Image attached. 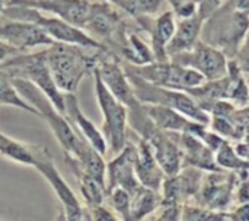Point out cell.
I'll return each mask as SVG.
<instances>
[{
	"label": "cell",
	"mask_w": 249,
	"mask_h": 221,
	"mask_svg": "<svg viewBox=\"0 0 249 221\" xmlns=\"http://www.w3.org/2000/svg\"><path fill=\"white\" fill-rule=\"evenodd\" d=\"M108 52L54 42L45 47V60L57 87L63 93H76L80 82L93 73Z\"/></svg>",
	"instance_id": "6da1fadb"
},
{
	"label": "cell",
	"mask_w": 249,
	"mask_h": 221,
	"mask_svg": "<svg viewBox=\"0 0 249 221\" xmlns=\"http://www.w3.org/2000/svg\"><path fill=\"white\" fill-rule=\"evenodd\" d=\"M12 82L19 95L29 105H32L39 112V118L47 122L53 136L60 143L64 156L76 159L82 152V147L85 146L86 140L80 134H77V131L73 128L66 115H63L54 106V103L29 80H25L22 77H12Z\"/></svg>",
	"instance_id": "7a4b0ae2"
},
{
	"label": "cell",
	"mask_w": 249,
	"mask_h": 221,
	"mask_svg": "<svg viewBox=\"0 0 249 221\" xmlns=\"http://www.w3.org/2000/svg\"><path fill=\"white\" fill-rule=\"evenodd\" d=\"M0 16H4L7 19L35 23L39 28H42L54 42L69 44V45H79V47H83V48H89V50L108 51V48L104 44H101L93 36H90L85 29H82L79 26H74V25L60 19V17L47 16L42 12H39L36 9H32V7L10 4L3 10V13Z\"/></svg>",
	"instance_id": "3957f363"
},
{
	"label": "cell",
	"mask_w": 249,
	"mask_h": 221,
	"mask_svg": "<svg viewBox=\"0 0 249 221\" xmlns=\"http://www.w3.org/2000/svg\"><path fill=\"white\" fill-rule=\"evenodd\" d=\"M10 77H22L35 85L64 115V93L57 87L45 60V48L35 52H18L0 63Z\"/></svg>",
	"instance_id": "277c9868"
},
{
	"label": "cell",
	"mask_w": 249,
	"mask_h": 221,
	"mask_svg": "<svg viewBox=\"0 0 249 221\" xmlns=\"http://www.w3.org/2000/svg\"><path fill=\"white\" fill-rule=\"evenodd\" d=\"M249 31V15L226 6L225 10H216L203 25L204 42L219 48L225 54L231 51L236 55L247 32Z\"/></svg>",
	"instance_id": "5b68a950"
},
{
	"label": "cell",
	"mask_w": 249,
	"mask_h": 221,
	"mask_svg": "<svg viewBox=\"0 0 249 221\" xmlns=\"http://www.w3.org/2000/svg\"><path fill=\"white\" fill-rule=\"evenodd\" d=\"M92 76H93V86H95L98 106L104 117L101 131L111 152L120 153L127 144L128 109L108 90V87L101 79L98 67L93 70Z\"/></svg>",
	"instance_id": "8992f818"
},
{
	"label": "cell",
	"mask_w": 249,
	"mask_h": 221,
	"mask_svg": "<svg viewBox=\"0 0 249 221\" xmlns=\"http://www.w3.org/2000/svg\"><path fill=\"white\" fill-rule=\"evenodd\" d=\"M125 70L134 73L136 76L142 77L143 80L160 86V87H166V89H175V90H190L194 87L201 86L203 83H206V77L198 73L197 70L187 67V66H181L178 63L174 61H153L150 64H144V66H130L127 64L124 67Z\"/></svg>",
	"instance_id": "52a82bcc"
},
{
	"label": "cell",
	"mask_w": 249,
	"mask_h": 221,
	"mask_svg": "<svg viewBox=\"0 0 249 221\" xmlns=\"http://www.w3.org/2000/svg\"><path fill=\"white\" fill-rule=\"evenodd\" d=\"M83 29H86L88 34L96 41L104 44L109 52L111 48L120 51L128 34L125 22L123 20L118 10L105 0L95 3L90 1L89 15Z\"/></svg>",
	"instance_id": "ba28073f"
},
{
	"label": "cell",
	"mask_w": 249,
	"mask_h": 221,
	"mask_svg": "<svg viewBox=\"0 0 249 221\" xmlns=\"http://www.w3.org/2000/svg\"><path fill=\"white\" fill-rule=\"evenodd\" d=\"M34 169H36L50 184L53 192L55 194V197L61 204V208L66 213L67 221H85L86 208L82 207V203L79 201L73 189L69 187L66 179L55 168L54 159L47 147H42Z\"/></svg>",
	"instance_id": "9c48e42d"
},
{
	"label": "cell",
	"mask_w": 249,
	"mask_h": 221,
	"mask_svg": "<svg viewBox=\"0 0 249 221\" xmlns=\"http://www.w3.org/2000/svg\"><path fill=\"white\" fill-rule=\"evenodd\" d=\"M169 60L197 70L206 77V80H217L228 74V55L201 39L191 51L174 55Z\"/></svg>",
	"instance_id": "30bf717a"
},
{
	"label": "cell",
	"mask_w": 249,
	"mask_h": 221,
	"mask_svg": "<svg viewBox=\"0 0 249 221\" xmlns=\"http://www.w3.org/2000/svg\"><path fill=\"white\" fill-rule=\"evenodd\" d=\"M98 71L108 90L128 109V112L137 111L143 106V103L136 98L127 73L124 67L118 63L115 55H112L111 52L105 54L98 64Z\"/></svg>",
	"instance_id": "8fae6325"
},
{
	"label": "cell",
	"mask_w": 249,
	"mask_h": 221,
	"mask_svg": "<svg viewBox=\"0 0 249 221\" xmlns=\"http://www.w3.org/2000/svg\"><path fill=\"white\" fill-rule=\"evenodd\" d=\"M0 39L22 52L36 47L45 48L54 44L48 34L38 25L23 20L7 19L4 16H1L0 19Z\"/></svg>",
	"instance_id": "7c38bea8"
},
{
	"label": "cell",
	"mask_w": 249,
	"mask_h": 221,
	"mask_svg": "<svg viewBox=\"0 0 249 221\" xmlns=\"http://www.w3.org/2000/svg\"><path fill=\"white\" fill-rule=\"evenodd\" d=\"M136 154L137 147L131 143H127L125 147L120 153H117V156L109 163H107V191L114 188H123L130 195H133L142 187L134 170Z\"/></svg>",
	"instance_id": "4fadbf2b"
},
{
	"label": "cell",
	"mask_w": 249,
	"mask_h": 221,
	"mask_svg": "<svg viewBox=\"0 0 249 221\" xmlns=\"http://www.w3.org/2000/svg\"><path fill=\"white\" fill-rule=\"evenodd\" d=\"M25 6L39 12H48L74 26L85 28L90 1L89 0H9L7 6Z\"/></svg>",
	"instance_id": "5bb4252c"
},
{
	"label": "cell",
	"mask_w": 249,
	"mask_h": 221,
	"mask_svg": "<svg viewBox=\"0 0 249 221\" xmlns=\"http://www.w3.org/2000/svg\"><path fill=\"white\" fill-rule=\"evenodd\" d=\"M64 115L73 125V128L80 134L95 150L105 156L108 150L107 140L102 131L89 119L79 105V99L74 93H64Z\"/></svg>",
	"instance_id": "9a60e30c"
},
{
	"label": "cell",
	"mask_w": 249,
	"mask_h": 221,
	"mask_svg": "<svg viewBox=\"0 0 249 221\" xmlns=\"http://www.w3.org/2000/svg\"><path fill=\"white\" fill-rule=\"evenodd\" d=\"M143 138L147 140L152 146L153 154L160 169L169 176L177 175L181 168L182 152L181 147L171 138V136H168L166 131H162L153 125V128Z\"/></svg>",
	"instance_id": "2e32d148"
},
{
	"label": "cell",
	"mask_w": 249,
	"mask_h": 221,
	"mask_svg": "<svg viewBox=\"0 0 249 221\" xmlns=\"http://www.w3.org/2000/svg\"><path fill=\"white\" fill-rule=\"evenodd\" d=\"M144 111L147 114V117L150 118V121L155 124V127H158L162 131H169V133H193V134H198L204 125L194 122L191 119H188L187 117H184L182 114H179L178 111L169 108V106H163V105H144Z\"/></svg>",
	"instance_id": "e0dca14e"
},
{
	"label": "cell",
	"mask_w": 249,
	"mask_h": 221,
	"mask_svg": "<svg viewBox=\"0 0 249 221\" xmlns=\"http://www.w3.org/2000/svg\"><path fill=\"white\" fill-rule=\"evenodd\" d=\"M204 22H206V17L201 16L200 13L191 17L179 19V22H177L175 34L166 47L168 57L171 58L174 55L191 51L196 47V44L200 41Z\"/></svg>",
	"instance_id": "ac0fdd59"
},
{
	"label": "cell",
	"mask_w": 249,
	"mask_h": 221,
	"mask_svg": "<svg viewBox=\"0 0 249 221\" xmlns=\"http://www.w3.org/2000/svg\"><path fill=\"white\" fill-rule=\"evenodd\" d=\"M146 29L150 34V48L155 61H168L169 57L166 54V47L171 42L177 29V16L174 10L162 12Z\"/></svg>",
	"instance_id": "d6986e66"
},
{
	"label": "cell",
	"mask_w": 249,
	"mask_h": 221,
	"mask_svg": "<svg viewBox=\"0 0 249 221\" xmlns=\"http://www.w3.org/2000/svg\"><path fill=\"white\" fill-rule=\"evenodd\" d=\"M134 170H136V176L142 187L150 188L153 191H156L160 187L163 170L160 169V166L153 154L152 146L144 138H142L137 146Z\"/></svg>",
	"instance_id": "ffe728a7"
},
{
	"label": "cell",
	"mask_w": 249,
	"mask_h": 221,
	"mask_svg": "<svg viewBox=\"0 0 249 221\" xmlns=\"http://www.w3.org/2000/svg\"><path fill=\"white\" fill-rule=\"evenodd\" d=\"M64 160L77 179L80 194H82L83 203L86 204V208H95V207L104 205L105 198H107V187L101 184L98 179L88 175L86 172H83L79 163L73 157L64 156Z\"/></svg>",
	"instance_id": "44dd1931"
},
{
	"label": "cell",
	"mask_w": 249,
	"mask_h": 221,
	"mask_svg": "<svg viewBox=\"0 0 249 221\" xmlns=\"http://www.w3.org/2000/svg\"><path fill=\"white\" fill-rule=\"evenodd\" d=\"M41 150L39 144H26L0 133V154L15 163L34 168Z\"/></svg>",
	"instance_id": "7402d4cb"
},
{
	"label": "cell",
	"mask_w": 249,
	"mask_h": 221,
	"mask_svg": "<svg viewBox=\"0 0 249 221\" xmlns=\"http://www.w3.org/2000/svg\"><path fill=\"white\" fill-rule=\"evenodd\" d=\"M181 146L182 153H185L187 159L191 165H197L206 169H214V159L212 149L201 141V138L193 133H181Z\"/></svg>",
	"instance_id": "603a6c76"
},
{
	"label": "cell",
	"mask_w": 249,
	"mask_h": 221,
	"mask_svg": "<svg viewBox=\"0 0 249 221\" xmlns=\"http://www.w3.org/2000/svg\"><path fill=\"white\" fill-rule=\"evenodd\" d=\"M118 52L125 61H128L130 66H144L155 61L152 48L137 34H127Z\"/></svg>",
	"instance_id": "cb8c5ba5"
},
{
	"label": "cell",
	"mask_w": 249,
	"mask_h": 221,
	"mask_svg": "<svg viewBox=\"0 0 249 221\" xmlns=\"http://www.w3.org/2000/svg\"><path fill=\"white\" fill-rule=\"evenodd\" d=\"M228 101L232 103H239L241 106L249 105V87L244 79V71L239 68L235 58L229 60L228 64Z\"/></svg>",
	"instance_id": "d4e9b609"
},
{
	"label": "cell",
	"mask_w": 249,
	"mask_h": 221,
	"mask_svg": "<svg viewBox=\"0 0 249 221\" xmlns=\"http://www.w3.org/2000/svg\"><path fill=\"white\" fill-rule=\"evenodd\" d=\"M158 204H159V200L155 191L146 187H140L131 195L130 221H142L158 207Z\"/></svg>",
	"instance_id": "484cf974"
},
{
	"label": "cell",
	"mask_w": 249,
	"mask_h": 221,
	"mask_svg": "<svg viewBox=\"0 0 249 221\" xmlns=\"http://www.w3.org/2000/svg\"><path fill=\"white\" fill-rule=\"evenodd\" d=\"M0 103L22 109L28 114L39 117V112L19 95V92L16 90V87L12 82V77L3 68H0Z\"/></svg>",
	"instance_id": "4316f807"
},
{
	"label": "cell",
	"mask_w": 249,
	"mask_h": 221,
	"mask_svg": "<svg viewBox=\"0 0 249 221\" xmlns=\"http://www.w3.org/2000/svg\"><path fill=\"white\" fill-rule=\"evenodd\" d=\"M111 210L117 213V216L121 219V221H130V201L131 195L124 191L123 188H114L107 191V198Z\"/></svg>",
	"instance_id": "83f0119b"
},
{
	"label": "cell",
	"mask_w": 249,
	"mask_h": 221,
	"mask_svg": "<svg viewBox=\"0 0 249 221\" xmlns=\"http://www.w3.org/2000/svg\"><path fill=\"white\" fill-rule=\"evenodd\" d=\"M216 152H217V162L223 166H228V168H244V166H247L245 162L239 159L236 152L228 143H223Z\"/></svg>",
	"instance_id": "f1b7e54d"
},
{
	"label": "cell",
	"mask_w": 249,
	"mask_h": 221,
	"mask_svg": "<svg viewBox=\"0 0 249 221\" xmlns=\"http://www.w3.org/2000/svg\"><path fill=\"white\" fill-rule=\"evenodd\" d=\"M85 221H121L114 213L112 210L101 205L95 208H86L85 213Z\"/></svg>",
	"instance_id": "f546056e"
},
{
	"label": "cell",
	"mask_w": 249,
	"mask_h": 221,
	"mask_svg": "<svg viewBox=\"0 0 249 221\" xmlns=\"http://www.w3.org/2000/svg\"><path fill=\"white\" fill-rule=\"evenodd\" d=\"M236 63L239 66V68L244 73H249V31L247 32L238 52H236Z\"/></svg>",
	"instance_id": "4dcf8cb0"
},
{
	"label": "cell",
	"mask_w": 249,
	"mask_h": 221,
	"mask_svg": "<svg viewBox=\"0 0 249 221\" xmlns=\"http://www.w3.org/2000/svg\"><path fill=\"white\" fill-rule=\"evenodd\" d=\"M217 220V216H212L209 213L201 211H188L184 217V221H214Z\"/></svg>",
	"instance_id": "1f68e13d"
},
{
	"label": "cell",
	"mask_w": 249,
	"mask_h": 221,
	"mask_svg": "<svg viewBox=\"0 0 249 221\" xmlns=\"http://www.w3.org/2000/svg\"><path fill=\"white\" fill-rule=\"evenodd\" d=\"M18 52H22V51L16 50L15 47L9 45V44H6L4 41H1V39H0V63H1V61H4L6 58H9V57L15 55V54H18Z\"/></svg>",
	"instance_id": "d6a6232c"
},
{
	"label": "cell",
	"mask_w": 249,
	"mask_h": 221,
	"mask_svg": "<svg viewBox=\"0 0 249 221\" xmlns=\"http://www.w3.org/2000/svg\"><path fill=\"white\" fill-rule=\"evenodd\" d=\"M236 154H238V156H241L242 159H247V160H249V144H241V146H238V149H236Z\"/></svg>",
	"instance_id": "836d02e7"
},
{
	"label": "cell",
	"mask_w": 249,
	"mask_h": 221,
	"mask_svg": "<svg viewBox=\"0 0 249 221\" xmlns=\"http://www.w3.org/2000/svg\"><path fill=\"white\" fill-rule=\"evenodd\" d=\"M159 221H177V211L175 210H168Z\"/></svg>",
	"instance_id": "e575fe53"
},
{
	"label": "cell",
	"mask_w": 249,
	"mask_h": 221,
	"mask_svg": "<svg viewBox=\"0 0 249 221\" xmlns=\"http://www.w3.org/2000/svg\"><path fill=\"white\" fill-rule=\"evenodd\" d=\"M54 221H67V217H66V213H64V210L61 208L60 211H58V214H57V217H55V220Z\"/></svg>",
	"instance_id": "d590c367"
},
{
	"label": "cell",
	"mask_w": 249,
	"mask_h": 221,
	"mask_svg": "<svg viewBox=\"0 0 249 221\" xmlns=\"http://www.w3.org/2000/svg\"><path fill=\"white\" fill-rule=\"evenodd\" d=\"M7 3H9V0H0V15H1L3 10L7 7Z\"/></svg>",
	"instance_id": "8d00e7d4"
},
{
	"label": "cell",
	"mask_w": 249,
	"mask_h": 221,
	"mask_svg": "<svg viewBox=\"0 0 249 221\" xmlns=\"http://www.w3.org/2000/svg\"><path fill=\"white\" fill-rule=\"evenodd\" d=\"M0 221H3V220H0Z\"/></svg>",
	"instance_id": "74e56055"
}]
</instances>
